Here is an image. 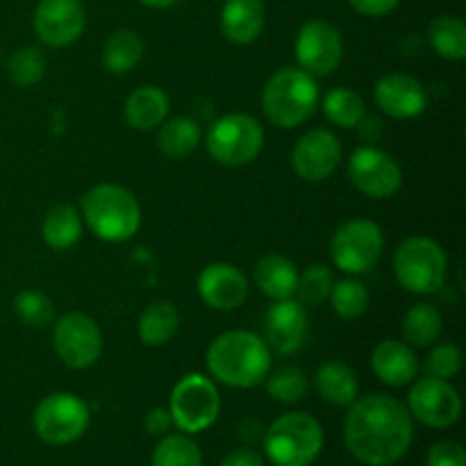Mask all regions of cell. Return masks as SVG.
<instances>
[{"label":"cell","instance_id":"1f68e13d","mask_svg":"<svg viewBox=\"0 0 466 466\" xmlns=\"http://www.w3.org/2000/svg\"><path fill=\"white\" fill-rule=\"evenodd\" d=\"M264 380H267V394L278 403H299L308 396L309 390L308 373L294 364H287L273 373H267Z\"/></svg>","mask_w":466,"mask_h":466},{"label":"cell","instance_id":"83f0119b","mask_svg":"<svg viewBox=\"0 0 466 466\" xmlns=\"http://www.w3.org/2000/svg\"><path fill=\"white\" fill-rule=\"evenodd\" d=\"M428 44L440 57L460 62L466 57V25L462 18L441 14L428 25Z\"/></svg>","mask_w":466,"mask_h":466},{"label":"cell","instance_id":"4316f807","mask_svg":"<svg viewBox=\"0 0 466 466\" xmlns=\"http://www.w3.org/2000/svg\"><path fill=\"white\" fill-rule=\"evenodd\" d=\"M41 237L55 250L71 248L82 237V214L73 205H55L41 223Z\"/></svg>","mask_w":466,"mask_h":466},{"label":"cell","instance_id":"8d00e7d4","mask_svg":"<svg viewBox=\"0 0 466 466\" xmlns=\"http://www.w3.org/2000/svg\"><path fill=\"white\" fill-rule=\"evenodd\" d=\"M14 309H16L18 319L30 328H46L55 319L53 300L39 289L21 291L14 300Z\"/></svg>","mask_w":466,"mask_h":466},{"label":"cell","instance_id":"8992f818","mask_svg":"<svg viewBox=\"0 0 466 466\" xmlns=\"http://www.w3.org/2000/svg\"><path fill=\"white\" fill-rule=\"evenodd\" d=\"M446 253L431 237H408L394 253V273L400 287L412 294H435L444 287Z\"/></svg>","mask_w":466,"mask_h":466},{"label":"cell","instance_id":"ffe728a7","mask_svg":"<svg viewBox=\"0 0 466 466\" xmlns=\"http://www.w3.org/2000/svg\"><path fill=\"white\" fill-rule=\"evenodd\" d=\"M371 369L385 385L405 387L417 378L419 362L412 346L405 341L385 339L373 349Z\"/></svg>","mask_w":466,"mask_h":466},{"label":"cell","instance_id":"7a4b0ae2","mask_svg":"<svg viewBox=\"0 0 466 466\" xmlns=\"http://www.w3.org/2000/svg\"><path fill=\"white\" fill-rule=\"evenodd\" d=\"M205 364L212 378L235 390L262 385L271 371V350L264 337L248 330H230L209 344Z\"/></svg>","mask_w":466,"mask_h":466},{"label":"cell","instance_id":"3957f363","mask_svg":"<svg viewBox=\"0 0 466 466\" xmlns=\"http://www.w3.org/2000/svg\"><path fill=\"white\" fill-rule=\"evenodd\" d=\"M82 221L98 239L118 244L137 235L141 226L139 200L126 187L103 182L82 198Z\"/></svg>","mask_w":466,"mask_h":466},{"label":"cell","instance_id":"484cf974","mask_svg":"<svg viewBox=\"0 0 466 466\" xmlns=\"http://www.w3.org/2000/svg\"><path fill=\"white\" fill-rule=\"evenodd\" d=\"M203 141L200 126L191 116H173L159 126L157 146L167 157L185 159Z\"/></svg>","mask_w":466,"mask_h":466},{"label":"cell","instance_id":"e0dca14e","mask_svg":"<svg viewBox=\"0 0 466 466\" xmlns=\"http://www.w3.org/2000/svg\"><path fill=\"white\" fill-rule=\"evenodd\" d=\"M341 144L330 130L314 127L294 146L291 167L305 182H323L339 168Z\"/></svg>","mask_w":466,"mask_h":466},{"label":"cell","instance_id":"44dd1931","mask_svg":"<svg viewBox=\"0 0 466 466\" xmlns=\"http://www.w3.org/2000/svg\"><path fill=\"white\" fill-rule=\"evenodd\" d=\"M267 9L262 0H226L221 9V32L230 44H253L264 30Z\"/></svg>","mask_w":466,"mask_h":466},{"label":"cell","instance_id":"ba28073f","mask_svg":"<svg viewBox=\"0 0 466 466\" xmlns=\"http://www.w3.org/2000/svg\"><path fill=\"white\" fill-rule=\"evenodd\" d=\"M168 412L173 423L187 435L208 431L221 412V396L217 385L203 373H189L173 387Z\"/></svg>","mask_w":466,"mask_h":466},{"label":"cell","instance_id":"30bf717a","mask_svg":"<svg viewBox=\"0 0 466 466\" xmlns=\"http://www.w3.org/2000/svg\"><path fill=\"white\" fill-rule=\"evenodd\" d=\"M89 405L80 396L68 394V391L46 396L36 405L35 417H32L39 440L50 446H66L77 441L89 428Z\"/></svg>","mask_w":466,"mask_h":466},{"label":"cell","instance_id":"b9f144b4","mask_svg":"<svg viewBox=\"0 0 466 466\" xmlns=\"http://www.w3.org/2000/svg\"><path fill=\"white\" fill-rule=\"evenodd\" d=\"M221 466H264V458L253 449H237L223 458Z\"/></svg>","mask_w":466,"mask_h":466},{"label":"cell","instance_id":"7402d4cb","mask_svg":"<svg viewBox=\"0 0 466 466\" xmlns=\"http://www.w3.org/2000/svg\"><path fill=\"white\" fill-rule=\"evenodd\" d=\"M314 390L326 403L337 405V408H349L358 399L360 382L349 364L330 360V362L321 364L314 373Z\"/></svg>","mask_w":466,"mask_h":466},{"label":"cell","instance_id":"e575fe53","mask_svg":"<svg viewBox=\"0 0 466 466\" xmlns=\"http://www.w3.org/2000/svg\"><path fill=\"white\" fill-rule=\"evenodd\" d=\"M46 55L36 46H23L9 57V80L16 86H35L44 80Z\"/></svg>","mask_w":466,"mask_h":466},{"label":"cell","instance_id":"277c9868","mask_svg":"<svg viewBox=\"0 0 466 466\" xmlns=\"http://www.w3.org/2000/svg\"><path fill=\"white\" fill-rule=\"evenodd\" d=\"M319 105L317 77L296 66L280 68L268 77L262 91L264 116L278 127H299L308 121Z\"/></svg>","mask_w":466,"mask_h":466},{"label":"cell","instance_id":"ab89813d","mask_svg":"<svg viewBox=\"0 0 466 466\" xmlns=\"http://www.w3.org/2000/svg\"><path fill=\"white\" fill-rule=\"evenodd\" d=\"M400 0H349L350 7L362 16H387L399 7Z\"/></svg>","mask_w":466,"mask_h":466},{"label":"cell","instance_id":"7bdbcfd3","mask_svg":"<svg viewBox=\"0 0 466 466\" xmlns=\"http://www.w3.org/2000/svg\"><path fill=\"white\" fill-rule=\"evenodd\" d=\"M358 130H360V135H362V139L371 144V141L380 139V135H382V121H380V118L367 116V114H364L362 121L358 123Z\"/></svg>","mask_w":466,"mask_h":466},{"label":"cell","instance_id":"5bb4252c","mask_svg":"<svg viewBox=\"0 0 466 466\" xmlns=\"http://www.w3.org/2000/svg\"><path fill=\"white\" fill-rule=\"evenodd\" d=\"M408 410L423 426L444 431L458 423L462 414V399L449 380L428 376L414 382L410 390Z\"/></svg>","mask_w":466,"mask_h":466},{"label":"cell","instance_id":"ee69618b","mask_svg":"<svg viewBox=\"0 0 466 466\" xmlns=\"http://www.w3.org/2000/svg\"><path fill=\"white\" fill-rule=\"evenodd\" d=\"M144 3L146 7H153V9H168L177 3V0H139Z\"/></svg>","mask_w":466,"mask_h":466},{"label":"cell","instance_id":"74e56055","mask_svg":"<svg viewBox=\"0 0 466 466\" xmlns=\"http://www.w3.org/2000/svg\"><path fill=\"white\" fill-rule=\"evenodd\" d=\"M462 350L455 344L446 341V344H437L431 350L426 360V371L428 376L440 378V380H451L462 371Z\"/></svg>","mask_w":466,"mask_h":466},{"label":"cell","instance_id":"9a60e30c","mask_svg":"<svg viewBox=\"0 0 466 466\" xmlns=\"http://www.w3.org/2000/svg\"><path fill=\"white\" fill-rule=\"evenodd\" d=\"M36 36L50 48H64L82 36L86 9L82 0H39L32 16Z\"/></svg>","mask_w":466,"mask_h":466},{"label":"cell","instance_id":"603a6c76","mask_svg":"<svg viewBox=\"0 0 466 466\" xmlns=\"http://www.w3.org/2000/svg\"><path fill=\"white\" fill-rule=\"evenodd\" d=\"M123 114L127 126L135 130H155L168 116V96L159 86L144 85L127 96Z\"/></svg>","mask_w":466,"mask_h":466},{"label":"cell","instance_id":"cb8c5ba5","mask_svg":"<svg viewBox=\"0 0 466 466\" xmlns=\"http://www.w3.org/2000/svg\"><path fill=\"white\" fill-rule=\"evenodd\" d=\"M299 268L289 258L278 253L264 255L255 267V285L264 296L273 300L291 299L299 285Z\"/></svg>","mask_w":466,"mask_h":466},{"label":"cell","instance_id":"d4e9b609","mask_svg":"<svg viewBox=\"0 0 466 466\" xmlns=\"http://www.w3.org/2000/svg\"><path fill=\"white\" fill-rule=\"evenodd\" d=\"M180 328V312L168 300H153L141 312L137 330H139V339L146 346H164L177 335Z\"/></svg>","mask_w":466,"mask_h":466},{"label":"cell","instance_id":"8fae6325","mask_svg":"<svg viewBox=\"0 0 466 466\" xmlns=\"http://www.w3.org/2000/svg\"><path fill=\"white\" fill-rule=\"evenodd\" d=\"M53 346L66 367L80 371L98 362L103 353V332L86 314L66 312L55 321Z\"/></svg>","mask_w":466,"mask_h":466},{"label":"cell","instance_id":"d590c367","mask_svg":"<svg viewBox=\"0 0 466 466\" xmlns=\"http://www.w3.org/2000/svg\"><path fill=\"white\" fill-rule=\"evenodd\" d=\"M332 285H335V276L326 264H312L305 268L303 276H299V285H296V294L303 305H321L330 296Z\"/></svg>","mask_w":466,"mask_h":466},{"label":"cell","instance_id":"60d3db41","mask_svg":"<svg viewBox=\"0 0 466 466\" xmlns=\"http://www.w3.org/2000/svg\"><path fill=\"white\" fill-rule=\"evenodd\" d=\"M173 426V419H171V412L164 408H155L150 410L148 414H146L144 419V428L148 435L153 437H159L164 435V432H168V428Z\"/></svg>","mask_w":466,"mask_h":466},{"label":"cell","instance_id":"836d02e7","mask_svg":"<svg viewBox=\"0 0 466 466\" xmlns=\"http://www.w3.org/2000/svg\"><path fill=\"white\" fill-rule=\"evenodd\" d=\"M150 466H203V453L191 437L167 435L155 446Z\"/></svg>","mask_w":466,"mask_h":466},{"label":"cell","instance_id":"4dcf8cb0","mask_svg":"<svg viewBox=\"0 0 466 466\" xmlns=\"http://www.w3.org/2000/svg\"><path fill=\"white\" fill-rule=\"evenodd\" d=\"M323 114L332 126L353 130L367 114V107H364V100L358 91L337 86V89L328 91L326 98H323Z\"/></svg>","mask_w":466,"mask_h":466},{"label":"cell","instance_id":"5b68a950","mask_svg":"<svg viewBox=\"0 0 466 466\" xmlns=\"http://www.w3.org/2000/svg\"><path fill=\"white\" fill-rule=\"evenodd\" d=\"M326 444L321 423L308 412H287L264 432V451L273 466H312Z\"/></svg>","mask_w":466,"mask_h":466},{"label":"cell","instance_id":"6da1fadb","mask_svg":"<svg viewBox=\"0 0 466 466\" xmlns=\"http://www.w3.org/2000/svg\"><path fill=\"white\" fill-rule=\"evenodd\" d=\"M344 441L349 453L367 466H391L410 451L414 423L408 405L390 394H369L349 405Z\"/></svg>","mask_w":466,"mask_h":466},{"label":"cell","instance_id":"4fadbf2b","mask_svg":"<svg viewBox=\"0 0 466 466\" xmlns=\"http://www.w3.org/2000/svg\"><path fill=\"white\" fill-rule=\"evenodd\" d=\"M294 53L303 71L314 77H326L335 73L344 59V39L332 23L314 18L296 35Z\"/></svg>","mask_w":466,"mask_h":466},{"label":"cell","instance_id":"52a82bcc","mask_svg":"<svg viewBox=\"0 0 466 466\" xmlns=\"http://www.w3.org/2000/svg\"><path fill=\"white\" fill-rule=\"evenodd\" d=\"M205 146L223 167H244L262 153L264 127L248 114H226L212 123Z\"/></svg>","mask_w":466,"mask_h":466},{"label":"cell","instance_id":"f35d334b","mask_svg":"<svg viewBox=\"0 0 466 466\" xmlns=\"http://www.w3.org/2000/svg\"><path fill=\"white\" fill-rule=\"evenodd\" d=\"M426 466H466V453L458 441L441 440L428 451Z\"/></svg>","mask_w":466,"mask_h":466},{"label":"cell","instance_id":"7c38bea8","mask_svg":"<svg viewBox=\"0 0 466 466\" xmlns=\"http://www.w3.org/2000/svg\"><path fill=\"white\" fill-rule=\"evenodd\" d=\"M349 180L360 194L369 198H390L403 185V171L399 162L376 146H360L350 153Z\"/></svg>","mask_w":466,"mask_h":466},{"label":"cell","instance_id":"d6a6232c","mask_svg":"<svg viewBox=\"0 0 466 466\" xmlns=\"http://www.w3.org/2000/svg\"><path fill=\"white\" fill-rule=\"evenodd\" d=\"M330 305L332 312L337 317L346 319V321H353V319H360L369 308V289L360 280H353V278H346V280H339L332 285L330 291Z\"/></svg>","mask_w":466,"mask_h":466},{"label":"cell","instance_id":"d6986e66","mask_svg":"<svg viewBox=\"0 0 466 466\" xmlns=\"http://www.w3.org/2000/svg\"><path fill=\"white\" fill-rule=\"evenodd\" d=\"M198 294L212 309L232 312L248 299V280L235 264L214 262L200 271Z\"/></svg>","mask_w":466,"mask_h":466},{"label":"cell","instance_id":"9c48e42d","mask_svg":"<svg viewBox=\"0 0 466 466\" xmlns=\"http://www.w3.org/2000/svg\"><path fill=\"white\" fill-rule=\"evenodd\" d=\"M385 235L380 226L369 218H350L341 223L330 241V258L339 271L349 276H362L371 271L382 258Z\"/></svg>","mask_w":466,"mask_h":466},{"label":"cell","instance_id":"2e32d148","mask_svg":"<svg viewBox=\"0 0 466 466\" xmlns=\"http://www.w3.org/2000/svg\"><path fill=\"white\" fill-rule=\"evenodd\" d=\"M308 330L309 317L300 300L282 299L276 300L267 309V317H264V341H267L271 353L280 355V358L294 355L296 350L303 349L305 339H308Z\"/></svg>","mask_w":466,"mask_h":466},{"label":"cell","instance_id":"ac0fdd59","mask_svg":"<svg viewBox=\"0 0 466 466\" xmlns=\"http://www.w3.org/2000/svg\"><path fill=\"white\" fill-rule=\"evenodd\" d=\"M376 105L391 118L408 121L426 112L428 94L421 82L405 73H390L380 77L373 89Z\"/></svg>","mask_w":466,"mask_h":466},{"label":"cell","instance_id":"f1b7e54d","mask_svg":"<svg viewBox=\"0 0 466 466\" xmlns=\"http://www.w3.org/2000/svg\"><path fill=\"white\" fill-rule=\"evenodd\" d=\"M444 319L432 303H417L405 312L403 337L410 346H431L440 339Z\"/></svg>","mask_w":466,"mask_h":466},{"label":"cell","instance_id":"f546056e","mask_svg":"<svg viewBox=\"0 0 466 466\" xmlns=\"http://www.w3.org/2000/svg\"><path fill=\"white\" fill-rule=\"evenodd\" d=\"M144 57V41L135 30H116L107 36L103 64L112 73H127Z\"/></svg>","mask_w":466,"mask_h":466}]
</instances>
